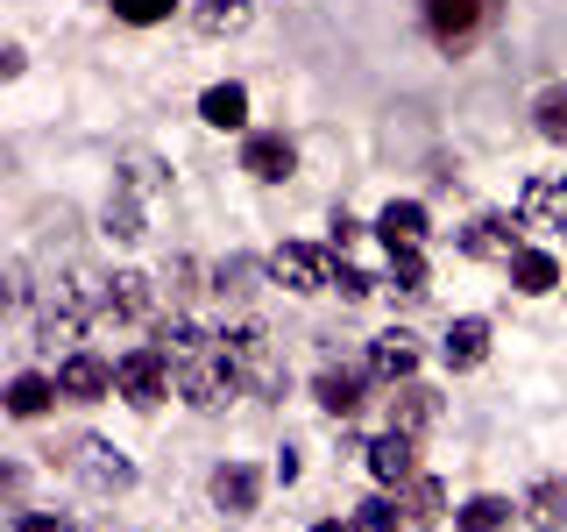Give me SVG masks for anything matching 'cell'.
<instances>
[{"label":"cell","mask_w":567,"mask_h":532,"mask_svg":"<svg viewBox=\"0 0 567 532\" xmlns=\"http://www.w3.org/2000/svg\"><path fill=\"white\" fill-rule=\"evenodd\" d=\"M248 383V369L235 362V355H220V341H213L206 355H185L177 362V398L192 405V412H220V405H235Z\"/></svg>","instance_id":"cell-1"},{"label":"cell","mask_w":567,"mask_h":532,"mask_svg":"<svg viewBox=\"0 0 567 532\" xmlns=\"http://www.w3.org/2000/svg\"><path fill=\"white\" fill-rule=\"evenodd\" d=\"M114 390L135 405V412H156V405L177 390V362H171L156 341H150V348H128V355L114 362Z\"/></svg>","instance_id":"cell-2"},{"label":"cell","mask_w":567,"mask_h":532,"mask_svg":"<svg viewBox=\"0 0 567 532\" xmlns=\"http://www.w3.org/2000/svg\"><path fill=\"white\" fill-rule=\"evenodd\" d=\"M71 475H79L93 497H121V490H135V461L114 448V440H79L71 448Z\"/></svg>","instance_id":"cell-3"},{"label":"cell","mask_w":567,"mask_h":532,"mask_svg":"<svg viewBox=\"0 0 567 532\" xmlns=\"http://www.w3.org/2000/svg\"><path fill=\"white\" fill-rule=\"evenodd\" d=\"M270 284H284V291H298V298L333 291V256H327V248H312V242H284L277 256H270Z\"/></svg>","instance_id":"cell-4"},{"label":"cell","mask_w":567,"mask_h":532,"mask_svg":"<svg viewBox=\"0 0 567 532\" xmlns=\"http://www.w3.org/2000/svg\"><path fill=\"white\" fill-rule=\"evenodd\" d=\"M58 390H64V405H100V398H114V362L93 348H71L64 362H58Z\"/></svg>","instance_id":"cell-5"},{"label":"cell","mask_w":567,"mask_h":532,"mask_svg":"<svg viewBox=\"0 0 567 532\" xmlns=\"http://www.w3.org/2000/svg\"><path fill=\"white\" fill-rule=\"evenodd\" d=\"M362 461H369V475H377L383 490H404V483L419 475V440L398 433V426H383V433L362 448Z\"/></svg>","instance_id":"cell-6"},{"label":"cell","mask_w":567,"mask_h":532,"mask_svg":"<svg viewBox=\"0 0 567 532\" xmlns=\"http://www.w3.org/2000/svg\"><path fill=\"white\" fill-rule=\"evenodd\" d=\"M241 171L256 177V185H284V177L298 171V142L284 135V129H256L241 142Z\"/></svg>","instance_id":"cell-7"},{"label":"cell","mask_w":567,"mask_h":532,"mask_svg":"<svg viewBox=\"0 0 567 532\" xmlns=\"http://www.w3.org/2000/svg\"><path fill=\"white\" fill-rule=\"evenodd\" d=\"M518 227L525 221H511V213H475L468 227H461V256H475V263H511L518 256Z\"/></svg>","instance_id":"cell-8"},{"label":"cell","mask_w":567,"mask_h":532,"mask_svg":"<svg viewBox=\"0 0 567 532\" xmlns=\"http://www.w3.org/2000/svg\"><path fill=\"white\" fill-rule=\"evenodd\" d=\"M489 8H496V0H425V29H433V43L461 50L475 29L489 22Z\"/></svg>","instance_id":"cell-9"},{"label":"cell","mask_w":567,"mask_h":532,"mask_svg":"<svg viewBox=\"0 0 567 532\" xmlns=\"http://www.w3.org/2000/svg\"><path fill=\"white\" fill-rule=\"evenodd\" d=\"M206 490H213V511H220V519H248V511L262 504V475L248 469V461H220Z\"/></svg>","instance_id":"cell-10"},{"label":"cell","mask_w":567,"mask_h":532,"mask_svg":"<svg viewBox=\"0 0 567 532\" xmlns=\"http://www.w3.org/2000/svg\"><path fill=\"white\" fill-rule=\"evenodd\" d=\"M362 369H369L377 383H404V377H419V334H404V327L377 334V341H369V355H362Z\"/></svg>","instance_id":"cell-11"},{"label":"cell","mask_w":567,"mask_h":532,"mask_svg":"<svg viewBox=\"0 0 567 532\" xmlns=\"http://www.w3.org/2000/svg\"><path fill=\"white\" fill-rule=\"evenodd\" d=\"M398 390V398H390V426H398V433H433L440 426V390L433 383H419V377H404V383H390Z\"/></svg>","instance_id":"cell-12"},{"label":"cell","mask_w":567,"mask_h":532,"mask_svg":"<svg viewBox=\"0 0 567 532\" xmlns=\"http://www.w3.org/2000/svg\"><path fill=\"white\" fill-rule=\"evenodd\" d=\"M377 383L369 369H319V383H312V398H319V412L327 419H354L362 412V390Z\"/></svg>","instance_id":"cell-13"},{"label":"cell","mask_w":567,"mask_h":532,"mask_svg":"<svg viewBox=\"0 0 567 532\" xmlns=\"http://www.w3.org/2000/svg\"><path fill=\"white\" fill-rule=\"evenodd\" d=\"M440 362H447L454 369V377H461V369H483L489 362V319H447V341H440Z\"/></svg>","instance_id":"cell-14"},{"label":"cell","mask_w":567,"mask_h":532,"mask_svg":"<svg viewBox=\"0 0 567 532\" xmlns=\"http://www.w3.org/2000/svg\"><path fill=\"white\" fill-rule=\"evenodd\" d=\"M518 221L525 227H567V177H525Z\"/></svg>","instance_id":"cell-15"},{"label":"cell","mask_w":567,"mask_h":532,"mask_svg":"<svg viewBox=\"0 0 567 532\" xmlns=\"http://www.w3.org/2000/svg\"><path fill=\"white\" fill-rule=\"evenodd\" d=\"M150 313H156V277H142V270L106 277V319H150Z\"/></svg>","instance_id":"cell-16"},{"label":"cell","mask_w":567,"mask_h":532,"mask_svg":"<svg viewBox=\"0 0 567 532\" xmlns=\"http://www.w3.org/2000/svg\"><path fill=\"white\" fill-rule=\"evenodd\" d=\"M262 277H270V263H262V256H227V263H213V298H227V306H248Z\"/></svg>","instance_id":"cell-17"},{"label":"cell","mask_w":567,"mask_h":532,"mask_svg":"<svg viewBox=\"0 0 567 532\" xmlns=\"http://www.w3.org/2000/svg\"><path fill=\"white\" fill-rule=\"evenodd\" d=\"M504 270H511V284H518L525 298H546L560 284V256H554V248H518Z\"/></svg>","instance_id":"cell-18"},{"label":"cell","mask_w":567,"mask_h":532,"mask_svg":"<svg viewBox=\"0 0 567 532\" xmlns=\"http://www.w3.org/2000/svg\"><path fill=\"white\" fill-rule=\"evenodd\" d=\"M398 504H404V525H440V519H447V483L419 469L412 483L398 490Z\"/></svg>","instance_id":"cell-19"},{"label":"cell","mask_w":567,"mask_h":532,"mask_svg":"<svg viewBox=\"0 0 567 532\" xmlns=\"http://www.w3.org/2000/svg\"><path fill=\"white\" fill-rule=\"evenodd\" d=\"M518 511H525V504H511V497L483 490V497H468V504L454 511V525H461V532H511V525H518Z\"/></svg>","instance_id":"cell-20"},{"label":"cell","mask_w":567,"mask_h":532,"mask_svg":"<svg viewBox=\"0 0 567 532\" xmlns=\"http://www.w3.org/2000/svg\"><path fill=\"white\" fill-rule=\"evenodd\" d=\"M377 242H383V248L425 242V206H419V200H390V206L377 213Z\"/></svg>","instance_id":"cell-21"},{"label":"cell","mask_w":567,"mask_h":532,"mask_svg":"<svg viewBox=\"0 0 567 532\" xmlns=\"http://www.w3.org/2000/svg\"><path fill=\"white\" fill-rule=\"evenodd\" d=\"M213 341H220V334H206L199 319H185V313H171L164 327H156V348H164L171 362H185V355H206Z\"/></svg>","instance_id":"cell-22"},{"label":"cell","mask_w":567,"mask_h":532,"mask_svg":"<svg viewBox=\"0 0 567 532\" xmlns=\"http://www.w3.org/2000/svg\"><path fill=\"white\" fill-rule=\"evenodd\" d=\"M50 398H64V390H58V377H35V369H22V377L8 383V412L14 419H43Z\"/></svg>","instance_id":"cell-23"},{"label":"cell","mask_w":567,"mask_h":532,"mask_svg":"<svg viewBox=\"0 0 567 532\" xmlns=\"http://www.w3.org/2000/svg\"><path fill=\"white\" fill-rule=\"evenodd\" d=\"M199 121H206V129H241V121H248V93L235 79L206 85V93H199Z\"/></svg>","instance_id":"cell-24"},{"label":"cell","mask_w":567,"mask_h":532,"mask_svg":"<svg viewBox=\"0 0 567 532\" xmlns=\"http://www.w3.org/2000/svg\"><path fill=\"white\" fill-rule=\"evenodd\" d=\"M192 29L213 35V43H220V35H241L248 29V0H199V8H192Z\"/></svg>","instance_id":"cell-25"},{"label":"cell","mask_w":567,"mask_h":532,"mask_svg":"<svg viewBox=\"0 0 567 532\" xmlns=\"http://www.w3.org/2000/svg\"><path fill=\"white\" fill-rule=\"evenodd\" d=\"M525 511H532V525H539V532H567V483H560V475H546V483H532Z\"/></svg>","instance_id":"cell-26"},{"label":"cell","mask_w":567,"mask_h":532,"mask_svg":"<svg viewBox=\"0 0 567 532\" xmlns=\"http://www.w3.org/2000/svg\"><path fill=\"white\" fill-rule=\"evenodd\" d=\"M100 235H106V242H142V206H135V192H114V200L100 206Z\"/></svg>","instance_id":"cell-27"},{"label":"cell","mask_w":567,"mask_h":532,"mask_svg":"<svg viewBox=\"0 0 567 532\" xmlns=\"http://www.w3.org/2000/svg\"><path fill=\"white\" fill-rule=\"evenodd\" d=\"M383 284H390V291H404V298H419V291H425V248H419V242H412V248H390Z\"/></svg>","instance_id":"cell-28"},{"label":"cell","mask_w":567,"mask_h":532,"mask_svg":"<svg viewBox=\"0 0 567 532\" xmlns=\"http://www.w3.org/2000/svg\"><path fill=\"white\" fill-rule=\"evenodd\" d=\"M532 129L546 142H567V85H546V93L532 100Z\"/></svg>","instance_id":"cell-29"},{"label":"cell","mask_w":567,"mask_h":532,"mask_svg":"<svg viewBox=\"0 0 567 532\" xmlns=\"http://www.w3.org/2000/svg\"><path fill=\"white\" fill-rule=\"evenodd\" d=\"M171 185V171L164 164H156V156H128V164H121V192H135V200H150V192H164Z\"/></svg>","instance_id":"cell-30"},{"label":"cell","mask_w":567,"mask_h":532,"mask_svg":"<svg viewBox=\"0 0 567 532\" xmlns=\"http://www.w3.org/2000/svg\"><path fill=\"white\" fill-rule=\"evenodd\" d=\"M398 519H404L398 497H369V504L348 511V532H398Z\"/></svg>","instance_id":"cell-31"},{"label":"cell","mask_w":567,"mask_h":532,"mask_svg":"<svg viewBox=\"0 0 567 532\" xmlns=\"http://www.w3.org/2000/svg\"><path fill=\"white\" fill-rule=\"evenodd\" d=\"M171 8H177V0H114V14H121V22H135V29L171 22Z\"/></svg>","instance_id":"cell-32"},{"label":"cell","mask_w":567,"mask_h":532,"mask_svg":"<svg viewBox=\"0 0 567 532\" xmlns=\"http://www.w3.org/2000/svg\"><path fill=\"white\" fill-rule=\"evenodd\" d=\"M333 291H341V298H369V291H377V277L354 270L348 256H333Z\"/></svg>","instance_id":"cell-33"},{"label":"cell","mask_w":567,"mask_h":532,"mask_svg":"<svg viewBox=\"0 0 567 532\" xmlns=\"http://www.w3.org/2000/svg\"><path fill=\"white\" fill-rule=\"evenodd\" d=\"M14 532H71L58 511H14Z\"/></svg>","instance_id":"cell-34"},{"label":"cell","mask_w":567,"mask_h":532,"mask_svg":"<svg viewBox=\"0 0 567 532\" xmlns=\"http://www.w3.org/2000/svg\"><path fill=\"white\" fill-rule=\"evenodd\" d=\"M29 291H35V284H29V263H8V306H29Z\"/></svg>","instance_id":"cell-35"},{"label":"cell","mask_w":567,"mask_h":532,"mask_svg":"<svg viewBox=\"0 0 567 532\" xmlns=\"http://www.w3.org/2000/svg\"><path fill=\"white\" fill-rule=\"evenodd\" d=\"M192 277H199V263H192V256H177L171 270H164V284H171V291H192Z\"/></svg>","instance_id":"cell-36"},{"label":"cell","mask_w":567,"mask_h":532,"mask_svg":"<svg viewBox=\"0 0 567 532\" xmlns=\"http://www.w3.org/2000/svg\"><path fill=\"white\" fill-rule=\"evenodd\" d=\"M354 235H362V221H354V213H333V248H348Z\"/></svg>","instance_id":"cell-37"},{"label":"cell","mask_w":567,"mask_h":532,"mask_svg":"<svg viewBox=\"0 0 567 532\" xmlns=\"http://www.w3.org/2000/svg\"><path fill=\"white\" fill-rule=\"evenodd\" d=\"M312 532H348V525H333V519H327V525H312Z\"/></svg>","instance_id":"cell-38"}]
</instances>
